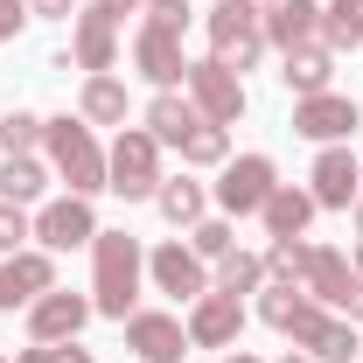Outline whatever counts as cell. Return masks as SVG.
<instances>
[{
  "mask_svg": "<svg viewBox=\"0 0 363 363\" xmlns=\"http://www.w3.org/2000/svg\"><path fill=\"white\" fill-rule=\"evenodd\" d=\"M140 272H147V259H140L133 230H98L91 238V308L126 321L133 301H140Z\"/></svg>",
  "mask_w": 363,
  "mask_h": 363,
  "instance_id": "1",
  "label": "cell"
},
{
  "mask_svg": "<svg viewBox=\"0 0 363 363\" xmlns=\"http://www.w3.org/2000/svg\"><path fill=\"white\" fill-rule=\"evenodd\" d=\"M43 154H49V168L70 182V196L91 203L105 189V147H98V133L84 119H43Z\"/></svg>",
  "mask_w": 363,
  "mask_h": 363,
  "instance_id": "2",
  "label": "cell"
},
{
  "mask_svg": "<svg viewBox=\"0 0 363 363\" xmlns=\"http://www.w3.org/2000/svg\"><path fill=\"white\" fill-rule=\"evenodd\" d=\"M105 189L126 196V203H140V196L161 189V140L147 133V126H119L112 154H105Z\"/></svg>",
  "mask_w": 363,
  "mask_h": 363,
  "instance_id": "3",
  "label": "cell"
},
{
  "mask_svg": "<svg viewBox=\"0 0 363 363\" xmlns=\"http://www.w3.org/2000/svg\"><path fill=\"white\" fill-rule=\"evenodd\" d=\"M210 56L224 63V70H252L259 56H266V14L259 7H245V0H224L217 14H210Z\"/></svg>",
  "mask_w": 363,
  "mask_h": 363,
  "instance_id": "4",
  "label": "cell"
},
{
  "mask_svg": "<svg viewBox=\"0 0 363 363\" xmlns=\"http://www.w3.org/2000/svg\"><path fill=\"white\" fill-rule=\"evenodd\" d=\"M301 294L321 301L328 315H342V321H363V272L350 266L342 252H328V245L308 252V279H301Z\"/></svg>",
  "mask_w": 363,
  "mask_h": 363,
  "instance_id": "5",
  "label": "cell"
},
{
  "mask_svg": "<svg viewBox=\"0 0 363 363\" xmlns=\"http://www.w3.org/2000/svg\"><path fill=\"white\" fill-rule=\"evenodd\" d=\"M182 91L196 98V112H203L210 126H238V112H245V77H238V70H224L217 56L189 63V77H182Z\"/></svg>",
  "mask_w": 363,
  "mask_h": 363,
  "instance_id": "6",
  "label": "cell"
},
{
  "mask_svg": "<svg viewBox=\"0 0 363 363\" xmlns=\"http://www.w3.org/2000/svg\"><path fill=\"white\" fill-rule=\"evenodd\" d=\"M286 335H294L308 357H321V363H350V357L363 350V335H357L342 315H328L321 301H301V315L286 321Z\"/></svg>",
  "mask_w": 363,
  "mask_h": 363,
  "instance_id": "7",
  "label": "cell"
},
{
  "mask_svg": "<svg viewBox=\"0 0 363 363\" xmlns=\"http://www.w3.org/2000/svg\"><path fill=\"white\" fill-rule=\"evenodd\" d=\"M133 63H140V77L154 91H175L182 77H189V56H182V28H168V21H140V35H133Z\"/></svg>",
  "mask_w": 363,
  "mask_h": 363,
  "instance_id": "8",
  "label": "cell"
},
{
  "mask_svg": "<svg viewBox=\"0 0 363 363\" xmlns=\"http://www.w3.org/2000/svg\"><path fill=\"white\" fill-rule=\"evenodd\" d=\"M279 189L266 154H245V161H224V182H217V210L224 217H252V210H266V196Z\"/></svg>",
  "mask_w": 363,
  "mask_h": 363,
  "instance_id": "9",
  "label": "cell"
},
{
  "mask_svg": "<svg viewBox=\"0 0 363 363\" xmlns=\"http://www.w3.org/2000/svg\"><path fill=\"white\" fill-rule=\"evenodd\" d=\"M70 56H77V70H91V77L119 63V14H112L105 0L77 7V28H70Z\"/></svg>",
  "mask_w": 363,
  "mask_h": 363,
  "instance_id": "10",
  "label": "cell"
},
{
  "mask_svg": "<svg viewBox=\"0 0 363 363\" xmlns=\"http://www.w3.org/2000/svg\"><path fill=\"white\" fill-rule=\"evenodd\" d=\"M189 342L196 350H230L238 342V328H245V301L238 294H224V286H210L203 301H189Z\"/></svg>",
  "mask_w": 363,
  "mask_h": 363,
  "instance_id": "11",
  "label": "cell"
},
{
  "mask_svg": "<svg viewBox=\"0 0 363 363\" xmlns=\"http://www.w3.org/2000/svg\"><path fill=\"white\" fill-rule=\"evenodd\" d=\"M357 126H363L357 98H335V91H315V98H301V105H294V133H301V140H321V147L350 140Z\"/></svg>",
  "mask_w": 363,
  "mask_h": 363,
  "instance_id": "12",
  "label": "cell"
},
{
  "mask_svg": "<svg viewBox=\"0 0 363 363\" xmlns=\"http://www.w3.org/2000/svg\"><path fill=\"white\" fill-rule=\"evenodd\" d=\"M98 315L84 294H63V286H49L43 301H28V342H77V328Z\"/></svg>",
  "mask_w": 363,
  "mask_h": 363,
  "instance_id": "13",
  "label": "cell"
},
{
  "mask_svg": "<svg viewBox=\"0 0 363 363\" xmlns=\"http://www.w3.org/2000/svg\"><path fill=\"white\" fill-rule=\"evenodd\" d=\"M35 238H43V252H77V245L98 238V217H91L84 196H56V203L35 210Z\"/></svg>",
  "mask_w": 363,
  "mask_h": 363,
  "instance_id": "14",
  "label": "cell"
},
{
  "mask_svg": "<svg viewBox=\"0 0 363 363\" xmlns=\"http://www.w3.org/2000/svg\"><path fill=\"white\" fill-rule=\"evenodd\" d=\"M126 350H133L140 363H182V350H189V328H182L175 315H126Z\"/></svg>",
  "mask_w": 363,
  "mask_h": 363,
  "instance_id": "15",
  "label": "cell"
},
{
  "mask_svg": "<svg viewBox=\"0 0 363 363\" xmlns=\"http://www.w3.org/2000/svg\"><path fill=\"white\" fill-rule=\"evenodd\" d=\"M147 272H154V286L175 294V301H203V294H210V266H203L189 245H161V252L147 259Z\"/></svg>",
  "mask_w": 363,
  "mask_h": 363,
  "instance_id": "16",
  "label": "cell"
},
{
  "mask_svg": "<svg viewBox=\"0 0 363 363\" xmlns=\"http://www.w3.org/2000/svg\"><path fill=\"white\" fill-rule=\"evenodd\" d=\"M315 210H350L363 196V168L350 161V147H321V161H315Z\"/></svg>",
  "mask_w": 363,
  "mask_h": 363,
  "instance_id": "17",
  "label": "cell"
},
{
  "mask_svg": "<svg viewBox=\"0 0 363 363\" xmlns=\"http://www.w3.org/2000/svg\"><path fill=\"white\" fill-rule=\"evenodd\" d=\"M266 43L286 56L301 43H321V0H272L266 7Z\"/></svg>",
  "mask_w": 363,
  "mask_h": 363,
  "instance_id": "18",
  "label": "cell"
},
{
  "mask_svg": "<svg viewBox=\"0 0 363 363\" xmlns=\"http://www.w3.org/2000/svg\"><path fill=\"white\" fill-rule=\"evenodd\" d=\"M328 77H335V49L328 43H301V49H286V63H279V84L294 91V98L328 91Z\"/></svg>",
  "mask_w": 363,
  "mask_h": 363,
  "instance_id": "19",
  "label": "cell"
},
{
  "mask_svg": "<svg viewBox=\"0 0 363 363\" xmlns=\"http://www.w3.org/2000/svg\"><path fill=\"white\" fill-rule=\"evenodd\" d=\"M196 126H203V112H196L189 91H154V105H147V133L161 140V147H182Z\"/></svg>",
  "mask_w": 363,
  "mask_h": 363,
  "instance_id": "20",
  "label": "cell"
},
{
  "mask_svg": "<svg viewBox=\"0 0 363 363\" xmlns=\"http://www.w3.org/2000/svg\"><path fill=\"white\" fill-rule=\"evenodd\" d=\"M259 217H266L272 238H301V230L315 224V196H308V189H294V182H279V189L266 196V210H259Z\"/></svg>",
  "mask_w": 363,
  "mask_h": 363,
  "instance_id": "21",
  "label": "cell"
},
{
  "mask_svg": "<svg viewBox=\"0 0 363 363\" xmlns=\"http://www.w3.org/2000/svg\"><path fill=\"white\" fill-rule=\"evenodd\" d=\"M0 272H7V294H14V308L43 301L49 286H56V266H49V252H14Z\"/></svg>",
  "mask_w": 363,
  "mask_h": 363,
  "instance_id": "22",
  "label": "cell"
},
{
  "mask_svg": "<svg viewBox=\"0 0 363 363\" xmlns=\"http://www.w3.org/2000/svg\"><path fill=\"white\" fill-rule=\"evenodd\" d=\"M43 189H49V168L35 154H7V161H0V203H21V210H28Z\"/></svg>",
  "mask_w": 363,
  "mask_h": 363,
  "instance_id": "23",
  "label": "cell"
},
{
  "mask_svg": "<svg viewBox=\"0 0 363 363\" xmlns=\"http://www.w3.org/2000/svg\"><path fill=\"white\" fill-rule=\"evenodd\" d=\"M84 126H126V84L112 70L84 77Z\"/></svg>",
  "mask_w": 363,
  "mask_h": 363,
  "instance_id": "24",
  "label": "cell"
},
{
  "mask_svg": "<svg viewBox=\"0 0 363 363\" xmlns=\"http://www.w3.org/2000/svg\"><path fill=\"white\" fill-rule=\"evenodd\" d=\"M154 203H161V217L168 224H203V210H210V196H203V182H168L161 175V189H154Z\"/></svg>",
  "mask_w": 363,
  "mask_h": 363,
  "instance_id": "25",
  "label": "cell"
},
{
  "mask_svg": "<svg viewBox=\"0 0 363 363\" xmlns=\"http://www.w3.org/2000/svg\"><path fill=\"white\" fill-rule=\"evenodd\" d=\"M321 43L328 49H357L363 43V0H328L321 7Z\"/></svg>",
  "mask_w": 363,
  "mask_h": 363,
  "instance_id": "26",
  "label": "cell"
},
{
  "mask_svg": "<svg viewBox=\"0 0 363 363\" xmlns=\"http://www.w3.org/2000/svg\"><path fill=\"white\" fill-rule=\"evenodd\" d=\"M210 286H224V294H259V286H266V259H252V252H224Z\"/></svg>",
  "mask_w": 363,
  "mask_h": 363,
  "instance_id": "27",
  "label": "cell"
},
{
  "mask_svg": "<svg viewBox=\"0 0 363 363\" xmlns=\"http://www.w3.org/2000/svg\"><path fill=\"white\" fill-rule=\"evenodd\" d=\"M182 161H189V168H224V161H230V133H224V126H210V119H203L196 133L182 140Z\"/></svg>",
  "mask_w": 363,
  "mask_h": 363,
  "instance_id": "28",
  "label": "cell"
},
{
  "mask_svg": "<svg viewBox=\"0 0 363 363\" xmlns=\"http://www.w3.org/2000/svg\"><path fill=\"white\" fill-rule=\"evenodd\" d=\"M308 252H315V245H301V238H272V252H266V279H279V286H301V279H308Z\"/></svg>",
  "mask_w": 363,
  "mask_h": 363,
  "instance_id": "29",
  "label": "cell"
},
{
  "mask_svg": "<svg viewBox=\"0 0 363 363\" xmlns=\"http://www.w3.org/2000/svg\"><path fill=\"white\" fill-rule=\"evenodd\" d=\"M189 252H196V259H224V252H238L230 217H203V224H189Z\"/></svg>",
  "mask_w": 363,
  "mask_h": 363,
  "instance_id": "30",
  "label": "cell"
},
{
  "mask_svg": "<svg viewBox=\"0 0 363 363\" xmlns=\"http://www.w3.org/2000/svg\"><path fill=\"white\" fill-rule=\"evenodd\" d=\"M0 147H7V154H35V147H43V119H35V112H7V119H0Z\"/></svg>",
  "mask_w": 363,
  "mask_h": 363,
  "instance_id": "31",
  "label": "cell"
},
{
  "mask_svg": "<svg viewBox=\"0 0 363 363\" xmlns=\"http://www.w3.org/2000/svg\"><path fill=\"white\" fill-rule=\"evenodd\" d=\"M301 301H308L301 286H279V279H266V294H259V315H266L272 328H286V321L301 315Z\"/></svg>",
  "mask_w": 363,
  "mask_h": 363,
  "instance_id": "32",
  "label": "cell"
},
{
  "mask_svg": "<svg viewBox=\"0 0 363 363\" xmlns=\"http://www.w3.org/2000/svg\"><path fill=\"white\" fill-rule=\"evenodd\" d=\"M28 238H35L28 210H21V203H0V252L14 259V252H28Z\"/></svg>",
  "mask_w": 363,
  "mask_h": 363,
  "instance_id": "33",
  "label": "cell"
},
{
  "mask_svg": "<svg viewBox=\"0 0 363 363\" xmlns=\"http://www.w3.org/2000/svg\"><path fill=\"white\" fill-rule=\"evenodd\" d=\"M14 363H91V350H77V342H28Z\"/></svg>",
  "mask_w": 363,
  "mask_h": 363,
  "instance_id": "34",
  "label": "cell"
},
{
  "mask_svg": "<svg viewBox=\"0 0 363 363\" xmlns=\"http://www.w3.org/2000/svg\"><path fill=\"white\" fill-rule=\"evenodd\" d=\"M21 21H28V0H0V43H14Z\"/></svg>",
  "mask_w": 363,
  "mask_h": 363,
  "instance_id": "35",
  "label": "cell"
},
{
  "mask_svg": "<svg viewBox=\"0 0 363 363\" xmlns=\"http://www.w3.org/2000/svg\"><path fill=\"white\" fill-rule=\"evenodd\" d=\"M147 14H154V21H168V28H189V14H196V7H189V0H154Z\"/></svg>",
  "mask_w": 363,
  "mask_h": 363,
  "instance_id": "36",
  "label": "cell"
},
{
  "mask_svg": "<svg viewBox=\"0 0 363 363\" xmlns=\"http://www.w3.org/2000/svg\"><path fill=\"white\" fill-rule=\"evenodd\" d=\"M28 14H49V21H63V14H77V0H28Z\"/></svg>",
  "mask_w": 363,
  "mask_h": 363,
  "instance_id": "37",
  "label": "cell"
},
{
  "mask_svg": "<svg viewBox=\"0 0 363 363\" xmlns=\"http://www.w3.org/2000/svg\"><path fill=\"white\" fill-rule=\"evenodd\" d=\"M105 7H112V14H119V21H126V14H147V7H154V0H105Z\"/></svg>",
  "mask_w": 363,
  "mask_h": 363,
  "instance_id": "38",
  "label": "cell"
},
{
  "mask_svg": "<svg viewBox=\"0 0 363 363\" xmlns=\"http://www.w3.org/2000/svg\"><path fill=\"white\" fill-rule=\"evenodd\" d=\"M224 363H259V357H252V350H230V357Z\"/></svg>",
  "mask_w": 363,
  "mask_h": 363,
  "instance_id": "39",
  "label": "cell"
},
{
  "mask_svg": "<svg viewBox=\"0 0 363 363\" xmlns=\"http://www.w3.org/2000/svg\"><path fill=\"white\" fill-rule=\"evenodd\" d=\"M0 308H14V294H7V272H0Z\"/></svg>",
  "mask_w": 363,
  "mask_h": 363,
  "instance_id": "40",
  "label": "cell"
},
{
  "mask_svg": "<svg viewBox=\"0 0 363 363\" xmlns=\"http://www.w3.org/2000/svg\"><path fill=\"white\" fill-rule=\"evenodd\" d=\"M357 238H363V196H357Z\"/></svg>",
  "mask_w": 363,
  "mask_h": 363,
  "instance_id": "41",
  "label": "cell"
},
{
  "mask_svg": "<svg viewBox=\"0 0 363 363\" xmlns=\"http://www.w3.org/2000/svg\"><path fill=\"white\" fill-rule=\"evenodd\" d=\"M245 7H259V14H266V7H272V0H245Z\"/></svg>",
  "mask_w": 363,
  "mask_h": 363,
  "instance_id": "42",
  "label": "cell"
},
{
  "mask_svg": "<svg viewBox=\"0 0 363 363\" xmlns=\"http://www.w3.org/2000/svg\"><path fill=\"white\" fill-rule=\"evenodd\" d=\"M279 363H308V357H279Z\"/></svg>",
  "mask_w": 363,
  "mask_h": 363,
  "instance_id": "43",
  "label": "cell"
},
{
  "mask_svg": "<svg viewBox=\"0 0 363 363\" xmlns=\"http://www.w3.org/2000/svg\"><path fill=\"white\" fill-rule=\"evenodd\" d=\"M357 272H363V245H357Z\"/></svg>",
  "mask_w": 363,
  "mask_h": 363,
  "instance_id": "44",
  "label": "cell"
},
{
  "mask_svg": "<svg viewBox=\"0 0 363 363\" xmlns=\"http://www.w3.org/2000/svg\"><path fill=\"white\" fill-rule=\"evenodd\" d=\"M357 357H363V350H357Z\"/></svg>",
  "mask_w": 363,
  "mask_h": 363,
  "instance_id": "45",
  "label": "cell"
},
{
  "mask_svg": "<svg viewBox=\"0 0 363 363\" xmlns=\"http://www.w3.org/2000/svg\"><path fill=\"white\" fill-rule=\"evenodd\" d=\"M0 363H7V357H0Z\"/></svg>",
  "mask_w": 363,
  "mask_h": 363,
  "instance_id": "46",
  "label": "cell"
}]
</instances>
